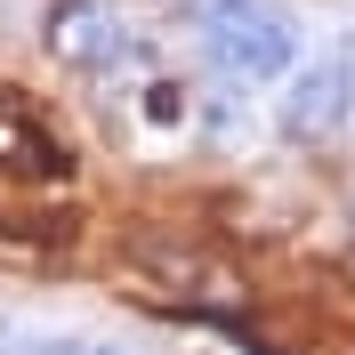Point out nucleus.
<instances>
[{
	"instance_id": "obj_1",
	"label": "nucleus",
	"mask_w": 355,
	"mask_h": 355,
	"mask_svg": "<svg viewBox=\"0 0 355 355\" xmlns=\"http://www.w3.org/2000/svg\"><path fill=\"white\" fill-rule=\"evenodd\" d=\"M194 17H202V41L218 49L234 73H250V81H275L299 57V33H291V17L275 0H202Z\"/></svg>"
},
{
	"instance_id": "obj_2",
	"label": "nucleus",
	"mask_w": 355,
	"mask_h": 355,
	"mask_svg": "<svg viewBox=\"0 0 355 355\" xmlns=\"http://www.w3.org/2000/svg\"><path fill=\"white\" fill-rule=\"evenodd\" d=\"M49 49L81 73H105L121 49H130V8L121 0H57L49 17Z\"/></svg>"
},
{
	"instance_id": "obj_3",
	"label": "nucleus",
	"mask_w": 355,
	"mask_h": 355,
	"mask_svg": "<svg viewBox=\"0 0 355 355\" xmlns=\"http://www.w3.org/2000/svg\"><path fill=\"white\" fill-rule=\"evenodd\" d=\"M347 97H355V41H339L331 65H307L299 81H291V97H283V130L315 146L323 130H339V121H347Z\"/></svg>"
}]
</instances>
